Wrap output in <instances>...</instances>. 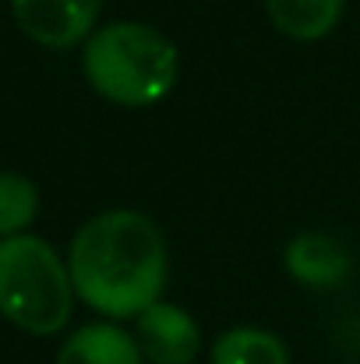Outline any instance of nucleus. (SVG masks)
I'll list each match as a JSON object with an SVG mask.
<instances>
[{"label": "nucleus", "instance_id": "nucleus-3", "mask_svg": "<svg viewBox=\"0 0 360 364\" xmlns=\"http://www.w3.org/2000/svg\"><path fill=\"white\" fill-rule=\"evenodd\" d=\"M67 258L36 234L0 241V315L28 336H57L75 311Z\"/></svg>", "mask_w": 360, "mask_h": 364}, {"label": "nucleus", "instance_id": "nucleus-2", "mask_svg": "<svg viewBox=\"0 0 360 364\" xmlns=\"http://www.w3.org/2000/svg\"><path fill=\"white\" fill-rule=\"evenodd\" d=\"M82 75L114 107L141 110L163 103L180 75L177 46L145 21L99 25L82 46Z\"/></svg>", "mask_w": 360, "mask_h": 364}, {"label": "nucleus", "instance_id": "nucleus-9", "mask_svg": "<svg viewBox=\"0 0 360 364\" xmlns=\"http://www.w3.org/2000/svg\"><path fill=\"white\" fill-rule=\"evenodd\" d=\"M209 364H290V350L268 329L237 326L212 340Z\"/></svg>", "mask_w": 360, "mask_h": 364}, {"label": "nucleus", "instance_id": "nucleus-4", "mask_svg": "<svg viewBox=\"0 0 360 364\" xmlns=\"http://www.w3.org/2000/svg\"><path fill=\"white\" fill-rule=\"evenodd\" d=\"M107 0H11L14 25L46 50L85 46V39L99 28Z\"/></svg>", "mask_w": 360, "mask_h": 364}, {"label": "nucleus", "instance_id": "nucleus-8", "mask_svg": "<svg viewBox=\"0 0 360 364\" xmlns=\"http://www.w3.org/2000/svg\"><path fill=\"white\" fill-rule=\"evenodd\" d=\"M347 0H265L272 28L293 43H322L343 21Z\"/></svg>", "mask_w": 360, "mask_h": 364}, {"label": "nucleus", "instance_id": "nucleus-7", "mask_svg": "<svg viewBox=\"0 0 360 364\" xmlns=\"http://www.w3.org/2000/svg\"><path fill=\"white\" fill-rule=\"evenodd\" d=\"M53 364H145V358L134 333H127L120 322L103 318L75 329L60 343Z\"/></svg>", "mask_w": 360, "mask_h": 364}, {"label": "nucleus", "instance_id": "nucleus-6", "mask_svg": "<svg viewBox=\"0 0 360 364\" xmlns=\"http://www.w3.org/2000/svg\"><path fill=\"white\" fill-rule=\"evenodd\" d=\"M283 265H286L290 279L307 290H336L354 272V258H350L347 244L329 234H318V230H304V234L290 237L286 251H283Z\"/></svg>", "mask_w": 360, "mask_h": 364}, {"label": "nucleus", "instance_id": "nucleus-10", "mask_svg": "<svg viewBox=\"0 0 360 364\" xmlns=\"http://www.w3.org/2000/svg\"><path fill=\"white\" fill-rule=\"evenodd\" d=\"M39 216V188L32 177L4 170L0 173V241L28 234V227Z\"/></svg>", "mask_w": 360, "mask_h": 364}, {"label": "nucleus", "instance_id": "nucleus-1", "mask_svg": "<svg viewBox=\"0 0 360 364\" xmlns=\"http://www.w3.org/2000/svg\"><path fill=\"white\" fill-rule=\"evenodd\" d=\"M67 269L85 308L110 322H127L163 301L170 251L163 230L145 213L107 209L71 237Z\"/></svg>", "mask_w": 360, "mask_h": 364}, {"label": "nucleus", "instance_id": "nucleus-5", "mask_svg": "<svg viewBox=\"0 0 360 364\" xmlns=\"http://www.w3.org/2000/svg\"><path fill=\"white\" fill-rule=\"evenodd\" d=\"M138 347L148 364H195L202 350V329L195 315L173 301H156L138 318Z\"/></svg>", "mask_w": 360, "mask_h": 364}]
</instances>
